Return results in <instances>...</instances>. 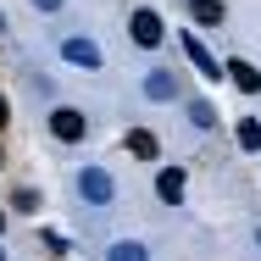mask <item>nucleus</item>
Here are the masks:
<instances>
[{"label": "nucleus", "instance_id": "nucleus-16", "mask_svg": "<svg viewBox=\"0 0 261 261\" xmlns=\"http://www.w3.org/2000/svg\"><path fill=\"white\" fill-rule=\"evenodd\" d=\"M34 6H39V11H56V6H61V0H34Z\"/></svg>", "mask_w": 261, "mask_h": 261}, {"label": "nucleus", "instance_id": "nucleus-3", "mask_svg": "<svg viewBox=\"0 0 261 261\" xmlns=\"http://www.w3.org/2000/svg\"><path fill=\"white\" fill-rule=\"evenodd\" d=\"M78 189H84L89 206H106V200H111V172H106V167H84V172H78Z\"/></svg>", "mask_w": 261, "mask_h": 261}, {"label": "nucleus", "instance_id": "nucleus-14", "mask_svg": "<svg viewBox=\"0 0 261 261\" xmlns=\"http://www.w3.org/2000/svg\"><path fill=\"white\" fill-rule=\"evenodd\" d=\"M189 111H195V122H200V128H211V122H217V111H211L206 100H195V106H189Z\"/></svg>", "mask_w": 261, "mask_h": 261}, {"label": "nucleus", "instance_id": "nucleus-15", "mask_svg": "<svg viewBox=\"0 0 261 261\" xmlns=\"http://www.w3.org/2000/svg\"><path fill=\"white\" fill-rule=\"evenodd\" d=\"M6 117H11V106H6V95H0V128H6Z\"/></svg>", "mask_w": 261, "mask_h": 261}, {"label": "nucleus", "instance_id": "nucleus-20", "mask_svg": "<svg viewBox=\"0 0 261 261\" xmlns=\"http://www.w3.org/2000/svg\"><path fill=\"white\" fill-rule=\"evenodd\" d=\"M0 161H6V156H0Z\"/></svg>", "mask_w": 261, "mask_h": 261}, {"label": "nucleus", "instance_id": "nucleus-13", "mask_svg": "<svg viewBox=\"0 0 261 261\" xmlns=\"http://www.w3.org/2000/svg\"><path fill=\"white\" fill-rule=\"evenodd\" d=\"M11 206H17V211H28V217H34V211H39V195H34V189H17V195H11Z\"/></svg>", "mask_w": 261, "mask_h": 261}, {"label": "nucleus", "instance_id": "nucleus-1", "mask_svg": "<svg viewBox=\"0 0 261 261\" xmlns=\"http://www.w3.org/2000/svg\"><path fill=\"white\" fill-rule=\"evenodd\" d=\"M50 134L61 139V145H78V139L89 134V117H84L78 106H56L50 111Z\"/></svg>", "mask_w": 261, "mask_h": 261}, {"label": "nucleus", "instance_id": "nucleus-9", "mask_svg": "<svg viewBox=\"0 0 261 261\" xmlns=\"http://www.w3.org/2000/svg\"><path fill=\"white\" fill-rule=\"evenodd\" d=\"M189 17H195V22H206V28H217L228 11H222V0H189Z\"/></svg>", "mask_w": 261, "mask_h": 261}, {"label": "nucleus", "instance_id": "nucleus-6", "mask_svg": "<svg viewBox=\"0 0 261 261\" xmlns=\"http://www.w3.org/2000/svg\"><path fill=\"white\" fill-rule=\"evenodd\" d=\"M184 56H189V61L200 67V78H211V84L222 78V61H211V56H206V45H200L195 34H184Z\"/></svg>", "mask_w": 261, "mask_h": 261}, {"label": "nucleus", "instance_id": "nucleus-7", "mask_svg": "<svg viewBox=\"0 0 261 261\" xmlns=\"http://www.w3.org/2000/svg\"><path fill=\"white\" fill-rule=\"evenodd\" d=\"M128 150H134L139 161H156L161 145H156V134H150V128H128Z\"/></svg>", "mask_w": 261, "mask_h": 261}, {"label": "nucleus", "instance_id": "nucleus-12", "mask_svg": "<svg viewBox=\"0 0 261 261\" xmlns=\"http://www.w3.org/2000/svg\"><path fill=\"white\" fill-rule=\"evenodd\" d=\"M111 261H145V245L122 239V245H111Z\"/></svg>", "mask_w": 261, "mask_h": 261}, {"label": "nucleus", "instance_id": "nucleus-19", "mask_svg": "<svg viewBox=\"0 0 261 261\" xmlns=\"http://www.w3.org/2000/svg\"><path fill=\"white\" fill-rule=\"evenodd\" d=\"M0 261H6V250H0Z\"/></svg>", "mask_w": 261, "mask_h": 261}, {"label": "nucleus", "instance_id": "nucleus-2", "mask_svg": "<svg viewBox=\"0 0 261 261\" xmlns=\"http://www.w3.org/2000/svg\"><path fill=\"white\" fill-rule=\"evenodd\" d=\"M128 34H134V45H145V50H156V45H161V17L150 11V6H139V11L128 17Z\"/></svg>", "mask_w": 261, "mask_h": 261}, {"label": "nucleus", "instance_id": "nucleus-8", "mask_svg": "<svg viewBox=\"0 0 261 261\" xmlns=\"http://www.w3.org/2000/svg\"><path fill=\"white\" fill-rule=\"evenodd\" d=\"M228 78H233L245 95H261V72L250 67V61H228Z\"/></svg>", "mask_w": 261, "mask_h": 261}, {"label": "nucleus", "instance_id": "nucleus-18", "mask_svg": "<svg viewBox=\"0 0 261 261\" xmlns=\"http://www.w3.org/2000/svg\"><path fill=\"white\" fill-rule=\"evenodd\" d=\"M0 34H6V17H0Z\"/></svg>", "mask_w": 261, "mask_h": 261}, {"label": "nucleus", "instance_id": "nucleus-11", "mask_svg": "<svg viewBox=\"0 0 261 261\" xmlns=\"http://www.w3.org/2000/svg\"><path fill=\"white\" fill-rule=\"evenodd\" d=\"M239 145H245V150H261V122H256V117L239 122Z\"/></svg>", "mask_w": 261, "mask_h": 261}, {"label": "nucleus", "instance_id": "nucleus-17", "mask_svg": "<svg viewBox=\"0 0 261 261\" xmlns=\"http://www.w3.org/2000/svg\"><path fill=\"white\" fill-rule=\"evenodd\" d=\"M0 233H6V211H0Z\"/></svg>", "mask_w": 261, "mask_h": 261}, {"label": "nucleus", "instance_id": "nucleus-4", "mask_svg": "<svg viewBox=\"0 0 261 261\" xmlns=\"http://www.w3.org/2000/svg\"><path fill=\"white\" fill-rule=\"evenodd\" d=\"M184 184H189V178H184V167H161V172H156V195L167 200V206H178V200H184Z\"/></svg>", "mask_w": 261, "mask_h": 261}, {"label": "nucleus", "instance_id": "nucleus-5", "mask_svg": "<svg viewBox=\"0 0 261 261\" xmlns=\"http://www.w3.org/2000/svg\"><path fill=\"white\" fill-rule=\"evenodd\" d=\"M61 56H67L72 67H89V72L100 67V45H95V39H67V45H61Z\"/></svg>", "mask_w": 261, "mask_h": 261}, {"label": "nucleus", "instance_id": "nucleus-10", "mask_svg": "<svg viewBox=\"0 0 261 261\" xmlns=\"http://www.w3.org/2000/svg\"><path fill=\"white\" fill-rule=\"evenodd\" d=\"M145 95H150V100H172V95H178L172 72H150V78H145Z\"/></svg>", "mask_w": 261, "mask_h": 261}]
</instances>
